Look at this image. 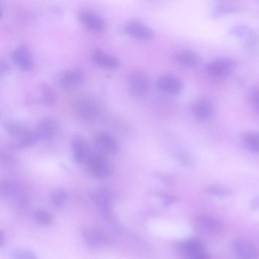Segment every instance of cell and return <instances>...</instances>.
Listing matches in <instances>:
<instances>
[{
    "label": "cell",
    "instance_id": "obj_12",
    "mask_svg": "<svg viewBox=\"0 0 259 259\" xmlns=\"http://www.w3.org/2000/svg\"><path fill=\"white\" fill-rule=\"evenodd\" d=\"M74 158L78 163L87 162L91 153L85 139L81 136H75L72 140Z\"/></svg>",
    "mask_w": 259,
    "mask_h": 259
},
{
    "label": "cell",
    "instance_id": "obj_26",
    "mask_svg": "<svg viewBox=\"0 0 259 259\" xmlns=\"http://www.w3.org/2000/svg\"><path fill=\"white\" fill-rule=\"evenodd\" d=\"M67 198L66 191L61 188L54 190L52 195L53 204L56 207H62L65 204Z\"/></svg>",
    "mask_w": 259,
    "mask_h": 259
},
{
    "label": "cell",
    "instance_id": "obj_1",
    "mask_svg": "<svg viewBox=\"0 0 259 259\" xmlns=\"http://www.w3.org/2000/svg\"><path fill=\"white\" fill-rule=\"evenodd\" d=\"M0 198L10 199L18 206L24 204L27 200L26 195L18 186L8 180H0Z\"/></svg>",
    "mask_w": 259,
    "mask_h": 259
},
{
    "label": "cell",
    "instance_id": "obj_29",
    "mask_svg": "<svg viewBox=\"0 0 259 259\" xmlns=\"http://www.w3.org/2000/svg\"><path fill=\"white\" fill-rule=\"evenodd\" d=\"M34 217L35 221L43 226H50L53 221L52 215L49 212L44 210L36 211Z\"/></svg>",
    "mask_w": 259,
    "mask_h": 259
},
{
    "label": "cell",
    "instance_id": "obj_13",
    "mask_svg": "<svg viewBox=\"0 0 259 259\" xmlns=\"http://www.w3.org/2000/svg\"><path fill=\"white\" fill-rule=\"evenodd\" d=\"M235 253L240 259H256L257 251L250 241L243 239L235 240L233 244Z\"/></svg>",
    "mask_w": 259,
    "mask_h": 259
},
{
    "label": "cell",
    "instance_id": "obj_10",
    "mask_svg": "<svg viewBox=\"0 0 259 259\" xmlns=\"http://www.w3.org/2000/svg\"><path fill=\"white\" fill-rule=\"evenodd\" d=\"M12 58L14 63L22 71H29L32 68L33 63L31 55L25 46L17 47L12 52Z\"/></svg>",
    "mask_w": 259,
    "mask_h": 259
},
{
    "label": "cell",
    "instance_id": "obj_36",
    "mask_svg": "<svg viewBox=\"0 0 259 259\" xmlns=\"http://www.w3.org/2000/svg\"><path fill=\"white\" fill-rule=\"evenodd\" d=\"M2 16H3V12L0 7V18H1Z\"/></svg>",
    "mask_w": 259,
    "mask_h": 259
},
{
    "label": "cell",
    "instance_id": "obj_3",
    "mask_svg": "<svg viewBox=\"0 0 259 259\" xmlns=\"http://www.w3.org/2000/svg\"><path fill=\"white\" fill-rule=\"evenodd\" d=\"M123 30L127 35L138 40H150L155 35L154 30L150 27L138 20L127 22L124 25Z\"/></svg>",
    "mask_w": 259,
    "mask_h": 259
},
{
    "label": "cell",
    "instance_id": "obj_31",
    "mask_svg": "<svg viewBox=\"0 0 259 259\" xmlns=\"http://www.w3.org/2000/svg\"><path fill=\"white\" fill-rule=\"evenodd\" d=\"M248 97L251 104L258 110V87L257 85H253L250 88L248 91Z\"/></svg>",
    "mask_w": 259,
    "mask_h": 259
},
{
    "label": "cell",
    "instance_id": "obj_7",
    "mask_svg": "<svg viewBox=\"0 0 259 259\" xmlns=\"http://www.w3.org/2000/svg\"><path fill=\"white\" fill-rule=\"evenodd\" d=\"M130 93L134 96L141 97L146 95L150 89L147 76L141 71H136L130 75L128 81Z\"/></svg>",
    "mask_w": 259,
    "mask_h": 259
},
{
    "label": "cell",
    "instance_id": "obj_24",
    "mask_svg": "<svg viewBox=\"0 0 259 259\" xmlns=\"http://www.w3.org/2000/svg\"><path fill=\"white\" fill-rule=\"evenodd\" d=\"M41 102L47 106H52L56 102V96L54 90L49 85L43 84L41 86Z\"/></svg>",
    "mask_w": 259,
    "mask_h": 259
},
{
    "label": "cell",
    "instance_id": "obj_5",
    "mask_svg": "<svg viewBox=\"0 0 259 259\" xmlns=\"http://www.w3.org/2000/svg\"><path fill=\"white\" fill-rule=\"evenodd\" d=\"M236 61L231 58L223 57L209 61L206 64V68L212 75L224 77L228 75L235 67Z\"/></svg>",
    "mask_w": 259,
    "mask_h": 259
},
{
    "label": "cell",
    "instance_id": "obj_4",
    "mask_svg": "<svg viewBox=\"0 0 259 259\" xmlns=\"http://www.w3.org/2000/svg\"><path fill=\"white\" fill-rule=\"evenodd\" d=\"M77 17L80 23L87 29L95 32H101L106 29V23L98 14L87 10L78 13Z\"/></svg>",
    "mask_w": 259,
    "mask_h": 259
},
{
    "label": "cell",
    "instance_id": "obj_8",
    "mask_svg": "<svg viewBox=\"0 0 259 259\" xmlns=\"http://www.w3.org/2000/svg\"><path fill=\"white\" fill-rule=\"evenodd\" d=\"M75 110L77 115L82 119L90 120L95 118L99 112L98 104L90 97H83L76 103Z\"/></svg>",
    "mask_w": 259,
    "mask_h": 259
},
{
    "label": "cell",
    "instance_id": "obj_6",
    "mask_svg": "<svg viewBox=\"0 0 259 259\" xmlns=\"http://www.w3.org/2000/svg\"><path fill=\"white\" fill-rule=\"evenodd\" d=\"M156 86L161 92L171 96L181 94L184 89L181 80L176 76L168 74H162L156 80Z\"/></svg>",
    "mask_w": 259,
    "mask_h": 259
},
{
    "label": "cell",
    "instance_id": "obj_22",
    "mask_svg": "<svg viewBox=\"0 0 259 259\" xmlns=\"http://www.w3.org/2000/svg\"><path fill=\"white\" fill-rule=\"evenodd\" d=\"M242 140L245 147L249 151L257 152L259 148V138L257 133L247 131L242 135Z\"/></svg>",
    "mask_w": 259,
    "mask_h": 259
},
{
    "label": "cell",
    "instance_id": "obj_35",
    "mask_svg": "<svg viewBox=\"0 0 259 259\" xmlns=\"http://www.w3.org/2000/svg\"><path fill=\"white\" fill-rule=\"evenodd\" d=\"M5 243V235L4 232L0 230V247L3 246Z\"/></svg>",
    "mask_w": 259,
    "mask_h": 259
},
{
    "label": "cell",
    "instance_id": "obj_25",
    "mask_svg": "<svg viewBox=\"0 0 259 259\" xmlns=\"http://www.w3.org/2000/svg\"><path fill=\"white\" fill-rule=\"evenodd\" d=\"M5 127L6 131L11 136L19 138V139L30 131L27 128L13 122L6 123Z\"/></svg>",
    "mask_w": 259,
    "mask_h": 259
},
{
    "label": "cell",
    "instance_id": "obj_21",
    "mask_svg": "<svg viewBox=\"0 0 259 259\" xmlns=\"http://www.w3.org/2000/svg\"><path fill=\"white\" fill-rule=\"evenodd\" d=\"M82 235L88 245L94 248L98 247L106 240L98 232L87 229L82 231Z\"/></svg>",
    "mask_w": 259,
    "mask_h": 259
},
{
    "label": "cell",
    "instance_id": "obj_34",
    "mask_svg": "<svg viewBox=\"0 0 259 259\" xmlns=\"http://www.w3.org/2000/svg\"><path fill=\"white\" fill-rule=\"evenodd\" d=\"M177 199L178 198L176 197L168 196L166 197H165L164 204L165 205L169 204L170 203L175 202Z\"/></svg>",
    "mask_w": 259,
    "mask_h": 259
},
{
    "label": "cell",
    "instance_id": "obj_18",
    "mask_svg": "<svg viewBox=\"0 0 259 259\" xmlns=\"http://www.w3.org/2000/svg\"><path fill=\"white\" fill-rule=\"evenodd\" d=\"M92 60L96 65L107 68H115L120 65V61L116 56L99 50L93 53Z\"/></svg>",
    "mask_w": 259,
    "mask_h": 259
},
{
    "label": "cell",
    "instance_id": "obj_23",
    "mask_svg": "<svg viewBox=\"0 0 259 259\" xmlns=\"http://www.w3.org/2000/svg\"><path fill=\"white\" fill-rule=\"evenodd\" d=\"M231 33L238 36L245 38L247 45H252L255 42L254 33L250 28L244 25L234 26L231 29Z\"/></svg>",
    "mask_w": 259,
    "mask_h": 259
},
{
    "label": "cell",
    "instance_id": "obj_14",
    "mask_svg": "<svg viewBox=\"0 0 259 259\" xmlns=\"http://www.w3.org/2000/svg\"><path fill=\"white\" fill-rule=\"evenodd\" d=\"M84 75L79 69H70L64 71L59 78V83L62 88L72 89L78 86L83 81Z\"/></svg>",
    "mask_w": 259,
    "mask_h": 259
},
{
    "label": "cell",
    "instance_id": "obj_19",
    "mask_svg": "<svg viewBox=\"0 0 259 259\" xmlns=\"http://www.w3.org/2000/svg\"><path fill=\"white\" fill-rule=\"evenodd\" d=\"M57 131L56 121L51 117H46L39 121L35 131L39 139H48L54 136Z\"/></svg>",
    "mask_w": 259,
    "mask_h": 259
},
{
    "label": "cell",
    "instance_id": "obj_30",
    "mask_svg": "<svg viewBox=\"0 0 259 259\" xmlns=\"http://www.w3.org/2000/svg\"><path fill=\"white\" fill-rule=\"evenodd\" d=\"M39 139L37 134L34 132L29 131L19 139L17 146L19 147H26L35 143Z\"/></svg>",
    "mask_w": 259,
    "mask_h": 259
},
{
    "label": "cell",
    "instance_id": "obj_28",
    "mask_svg": "<svg viewBox=\"0 0 259 259\" xmlns=\"http://www.w3.org/2000/svg\"><path fill=\"white\" fill-rule=\"evenodd\" d=\"M10 259H38L36 254L26 248H16L10 254Z\"/></svg>",
    "mask_w": 259,
    "mask_h": 259
},
{
    "label": "cell",
    "instance_id": "obj_32",
    "mask_svg": "<svg viewBox=\"0 0 259 259\" xmlns=\"http://www.w3.org/2000/svg\"><path fill=\"white\" fill-rule=\"evenodd\" d=\"M206 193L216 196H226L231 193V190L226 188L216 186H209L206 188Z\"/></svg>",
    "mask_w": 259,
    "mask_h": 259
},
{
    "label": "cell",
    "instance_id": "obj_33",
    "mask_svg": "<svg viewBox=\"0 0 259 259\" xmlns=\"http://www.w3.org/2000/svg\"><path fill=\"white\" fill-rule=\"evenodd\" d=\"M10 66L6 61L0 59V77L5 75L10 71Z\"/></svg>",
    "mask_w": 259,
    "mask_h": 259
},
{
    "label": "cell",
    "instance_id": "obj_11",
    "mask_svg": "<svg viewBox=\"0 0 259 259\" xmlns=\"http://www.w3.org/2000/svg\"><path fill=\"white\" fill-rule=\"evenodd\" d=\"M95 144L102 154L112 155L118 151V143L114 139L106 134L100 133L97 135Z\"/></svg>",
    "mask_w": 259,
    "mask_h": 259
},
{
    "label": "cell",
    "instance_id": "obj_2",
    "mask_svg": "<svg viewBox=\"0 0 259 259\" xmlns=\"http://www.w3.org/2000/svg\"><path fill=\"white\" fill-rule=\"evenodd\" d=\"M87 162L90 173L96 178H104L111 172L110 165L101 153H91Z\"/></svg>",
    "mask_w": 259,
    "mask_h": 259
},
{
    "label": "cell",
    "instance_id": "obj_16",
    "mask_svg": "<svg viewBox=\"0 0 259 259\" xmlns=\"http://www.w3.org/2000/svg\"><path fill=\"white\" fill-rule=\"evenodd\" d=\"M172 59L176 63L187 67L195 66L200 61L199 55L190 50H183L176 52L172 56Z\"/></svg>",
    "mask_w": 259,
    "mask_h": 259
},
{
    "label": "cell",
    "instance_id": "obj_27",
    "mask_svg": "<svg viewBox=\"0 0 259 259\" xmlns=\"http://www.w3.org/2000/svg\"><path fill=\"white\" fill-rule=\"evenodd\" d=\"M236 5L221 3L218 4L212 12L213 17H219L228 13H233L238 10Z\"/></svg>",
    "mask_w": 259,
    "mask_h": 259
},
{
    "label": "cell",
    "instance_id": "obj_20",
    "mask_svg": "<svg viewBox=\"0 0 259 259\" xmlns=\"http://www.w3.org/2000/svg\"><path fill=\"white\" fill-rule=\"evenodd\" d=\"M197 225L202 230L209 233H218L222 230L221 224L213 218L206 215L198 216L195 220Z\"/></svg>",
    "mask_w": 259,
    "mask_h": 259
},
{
    "label": "cell",
    "instance_id": "obj_17",
    "mask_svg": "<svg viewBox=\"0 0 259 259\" xmlns=\"http://www.w3.org/2000/svg\"><path fill=\"white\" fill-rule=\"evenodd\" d=\"M95 201L101 212L110 219L112 201L110 192L104 188L99 189L95 195Z\"/></svg>",
    "mask_w": 259,
    "mask_h": 259
},
{
    "label": "cell",
    "instance_id": "obj_15",
    "mask_svg": "<svg viewBox=\"0 0 259 259\" xmlns=\"http://www.w3.org/2000/svg\"><path fill=\"white\" fill-rule=\"evenodd\" d=\"M192 111L195 116L201 120L209 119L213 112V105L208 99L201 98L196 100L192 107Z\"/></svg>",
    "mask_w": 259,
    "mask_h": 259
},
{
    "label": "cell",
    "instance_id": "obj_9",
    "mask_svg": "<svg viewBox=\"0 0 259 259\" xmlns=\"http://www.w3.org/2000/svg\"><path fill=\"white\" fill-rule=\"evenodd\" d=\"M180 247L187 259H208L203 245L197 239L187 240Z\"/></svg>",
    "mask_w": 259,
    "mask_h": 259
}]
</instances>
